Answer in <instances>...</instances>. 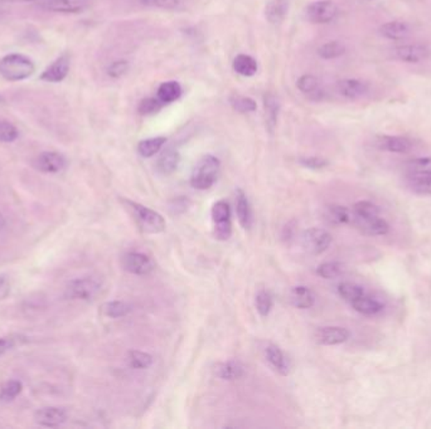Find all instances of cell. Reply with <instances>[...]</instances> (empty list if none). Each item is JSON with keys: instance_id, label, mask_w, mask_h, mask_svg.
<instances>
[{"instance_id": "obj_33", "label": "cell", "mask_w": 431, "mask_h": 429, "mask_svg": "<svg viewBox=\"0 0 431 429\" xmlns=\"http://www.w3.org/2000/svg\"><path fill=\"white\" fill-rule=\"evenodd\" d=\"M229 103L234 110H236L241 114L254 112L257 111V105L255 101L251 97L243 96V94H234L229 96Z\"/></svg>"}, {"instance_id": "obj_36", "label": "cell", "mask_w": 431, "mask_h": 429, "mask_svg": "<svg viewBox=\"0 0 431 429\" xmlns=\"http://www.w3.org/2000/svg\"><path fill=\"white\" fill-rule=\"evenodd\" d=\"M327 218L334 224H347L352 221V212L342 205H330L327 208Z\"/></svg>"}, {"instance_id": "obj_23", "label": "cell", "mask_w": 431, "mask_h": 429, "mask_svg": "<svg viewBox=\"0 0 431 429\" xmlns=\"http://www.w3.org/2000/svg\"><path fill=\"white\" fill-rule=\"evenodd\" d=\"M236 213L237 218L240 224L243 226L245 229H250L252 227V210H251V205H250L249 199L246 194L243 193L241 189H237L236 193Z\"/></svg>"}, {"instance_id": "obj_7", "label": "cell", "mask_w": 431, "mask_h": 429, "mask_svg": "<svg viewBox=\"0 0 431 429\" xmlns=\"http://www.w3.org/2000/svg\"><path fill=\"white\" fill-rule=\"evenodd\" d=\"M332 243V235L319 228H309L302 235V247L309 255H322L330 249Z\"/></svg>"}, {"instance_id": "obj_15", "label": "cell", "mask_w": 431, "mask_h": 429, "mask_svg": "<svg viewBox=\"0 0 431 429\" xmlns=\"http://www.w3.org/2000/svg\"><path fill=\"white\" fill-rule=\"evenodd\" d=\"M395 58L406 63H418L430 56V49L424 44H405L393 49Z\"/></svg>"}, {"instance_id": "obj_34", "label": "cell", "mask_w": 431, "mask_h": 429, "mask_svg": "<svg viewBox=\"0 0 431 429\" xmlns=\"http://www.w3.org/2000/svg\"><path fill=\"white\" fill-rule=\"evenodd\" d=\"M102 312L104 315L111 317V319H119L128 315L131 311V306L122 301H110L102 305Z\"/></svg>"}, {"instance_id": "obj_17", "label": "cell", "mask_w": 431, "mask_h": 429, "mask_svg": "<svg viewBox=\"0 0 431 429\" xmlns=\"http://www.w3.org/2000/svg\"><path fill=\"white\" fill-rule=\"evenodd\" d=\"M376 146L380 150L396 153V154H406L412 149V142L404 136H378L376 140Z\"/></svg>"}, {"instance_id": "obj_43", "label": "cell", "mask_w": 431, "mask_h": 429, "mask_svg": "<svg viewBox=\"0 0 431 429\" xmlns=\"http://www.w3.org/2000/svg\"><path fill=\"white\" fill-rule=\"evenodd\" d=\"M273 309V297L268 291L261 289L259 291L257 295V310L260 315L268 316L270 311Z\"/></svg>"}, {"instance_id": "obj_6", "label": "cell", "mask_w": 431, "mask_h": 429, "mask_svg": "<svg viewBox=\"0 0 431 429\" xmlns=\"http://www.w3.org/2000/svg\"><path fill=\"white\" fill-rule=\"evenodd\" d=\"M212 221L215 224V235L220 241H227L232 233L231 208L227 201H218L212 208Z\"/></svg>"}, {"instance_id": "obj_22", "label": "cell", "mask_w": 431, "mask_h": 429, "mask_svg": "<svg viewBox=\"0 0 431 429\" xmlns=\"http://www.w3.org/2000/svg\"><path fill=\"white\" fill-rule=\"evenodd\" d=\"M179 162H181L179 153L174 149H167L165 151H163V154L159 156V159L156 161V169L161 174H173L179 167Z\"/></svg>"}, {"instance_id": "obj_50", "label": "cell", "mask_w": 431, "mask_h": 429, "mask_svg": "<svg viewBox=\"0 0 431 429\" xmlns=\"http://www.w3.org/2000/svg\"><path fill=\"white\" fill-rule=\"evenodd\" d=\"M4 282H6V278L3 276H0V287L4 285Z\"/></svg>"}, {"instance_id": "obj_12", "label": "cell", "mask_w": 431, "mask_h": 429, "mask_svg": "<svg viewBox=\"0 0 431 429\" xmlns=\"http://www.w3.org/2000/svg\"><path fill=\"white\" fill-rule=\"evenodd\" d=\"M71 68V57L70 54L63 53L52 62L48 66L43 74H41V80L49 83H60L63 80H66Z\"/></svg>"}, {"instance_id": "obj_14", "label": "cell", "mask_w": 431, "mask_h": 429, "mask_svg": "<svg viewBox=\"0 0 431 429\" xmlns=\"http://www.w3.org/2000/svg\"><path fill=\"white\" fill-rule=\"evenodd\" d=\"M41 7L48 12L61 14L82 13L88 6V0H40Z\"/></svg>"}, {"instance_id": "obj_1", "label": "cell", "mask_w": 431, "mask_h": 429, "mask_svg": "<svg viewBox=\"0 0 431 429\" xmlns=\"http://www.w3.org/2000/svg\"><path fill=\"white\" fill-rule=\"evenodd\" d=\"M402 179L412 193L431 195V158L407 161L402 168Z\"/></svg>"}, {"instance_id": "obj_39", "label": "cell", "mask_w": 431, "mask_h": 429, "mask_svg": "<svg viewBox=\"0 0 431 429\" xmlns=\"http://www.w3.org/2000/svg\"><path fill=\"white\" fill-rule=\"evenodd\" d=\"M344 271V266L341 262H325L322 263L317 269L318 275L322 278H336L338 276L342 275Z\"/></svg>"}, {"instance_id": "obj_13", "label": "cell", "mask_w": 431, "mask_h": 429, "mask_svg": "<svg viewBox=\"0 0 431 429\" xmlns=\"http://www.w3.org/2000/svg\"><path fill=\"white\" fill-rule=\"evenodd\" d=\"M34 422L41 427L56 428L67 421V413L60 407H44L35 410L33 416Z\"/></svg>"}, {"instance_id": "obj_16", "label": "cell", "mask_w": 431, "mask_h": 429, "mask_svg": "<svg viewBox=\"0 0 431 429\" xmlns=\"http://www.w3.org/2000/svg\"><path fill=\"white\" fill-rule=\"evenodd\" d=\"M350 331L341 326H327L320 328L316 333V342L320 345H339L350 339Z\"/></svg>"}, {"instance_id": "obj_29", "label": "cell", "mask_w": 431, "mask_h": 429, "mask_svg": "<svg viewBox=\"0 0 431 429\" xmlns=\"http://www.w3.org/2000/svg\"><path fill=\"white\" fill-rule=\"evenodd\" d=\"M181 94H182V86L177 81H168L159 86L156 97L163 105H167L178 100Z\"/></svg>"}, {"instance_id": "obj_42", "label": "cell", "mask_w": 431, "mask_h": 429, "mask_svg": "<svg viewBox=\"0 0 431 429\" xmlns=\"http://www.w3.org/2000/svg\"><path fill=\"white\" fill-rule=\"evenodd\" d=\"M18 137H19V131L12 122L0 120V142H13Z\"/></svg>"}, {"instance_id": "obj_19", "label": "cell", "mask_w": 431, "mask_h": 429, "mask_svg": "<svg viewBox=\"0 0 431 429\" xmlns=\"http://www.w3.org/2000/svg\"><path fill=\"white\" fill-rule=\"evenodd\" d=\"M290 0H270L265 8V17L270 24L283 23L289 13Z\"/></svg>"}, {"instance_id": "obj_11", "label": "cell", "mask_w": 431, "mask_h": 429, "mask_svg": "<svg viewBox=\"0 0 431 429\" xmlns=\"http://www.w3.org/2000/svg\"><path fill=\"white\" fill-rule=\"evenodd\" d=\"M364 235H384L389 233L390 226L381 215L377 217H356L352 214V221Z\"/></svg>"}, {"instance_id": "obj_18", "label": "cell", "mask_w": 431, "mask_h": 429, "mask_svg": "<svg viewBox=\"0 0 431 429\" xmlns=\"http://www.w3.org/2000/svg\"><path fill=\"white\" fill-rule=\"evenodd\" d=\"M370 86L362 80L347 78L339 81L337 83V91L341 96L347 100H358L368 92Z\"/></svg>"}, {"instance_id": "obj_31", "label": "cell", "mask_w": 431, "mask_h": 429, "mask_svg": "<svg viewBox=\"0 0 431 429\" xmlns=\"http://www.w3.org/2000/svg\"><path fill=\"white\" fill-rule=\"evenodd\" d=\"M165 142H167V137L164 136H156V137H150L147 140L140 141L138 144V153L143 158H152L162 150Z\"/></svg>"}, {"instance_id": "obj_40", "label": "cell", "mask_w": 431, "mask_h": 429, "mask_svg": "<svg viewBox=\"0 0 431 429\" xmlns=\"http://www.w3.org/2000/svg\"><path fill=\"white\" fill-rule=\"evenodd\" d=\"M22 389H23V384L19 380H8V382L3 384L1 389H0V396L4 399V402L8 401H13L14 398L21 394Z\"/></svg>"}, {"instance_id": "obj_10", "label": "cell", "mask_w": 431, "mask_h": 429, "mask_svg": "<svg viewBox=\"0 0 431 429\" xmlns=\"http://www.w3.org/2000/svg\"><path fill=\"white\" fill-rule=\"evenodd\" d=\"M67 160L57 151H43L33 161V167L46 174H56L66 168Z\"/></svg>"}, {"instance_id": "obj_44", "label": "cell", "mask_w": 431, "mask_h": 429, "mask_svg": "<svg viewBox=\"0 0 431 429\" xmlns=\"http://www.w3.org/2000/svg\"><path fill=\"white\" fill-rule=\"evenodd\" d=\"M163 108V103L161 101L158 100V97H148V99H144V100L139 103V108L138 111L139 114L142 115H152L158 112L161 108Z\"/></svg>"}, {"instance_id": "obj_2", "label": "cell", "mask_w": 431, "mask_h": 429, "mask_svg": "<svg viewBox=\"0 0 431 429\" xmlns=\"http://www.w3.org/2000/svg\"><path fill=\"white\" fill-rule=\"evenodd\" d=\"M122 203L142 232L148 235H158L164 232L167 223L163 215L158 212L128 199L122 201Z\"/></svg>"}, {"instance_id": "obj_8", "label": "cell", "mask_w": 431, "mask_h": 429, "mask_svg": "<svg viewBox=\"0 0 431 429\" xmlns=\"http://www.w3.org/2000/svg\"><path fill=\"white\" fill-rule=\"evenodd\" d=\"M305 15L310 23L327 24L337 18L338 7L330 0H318L307 7Z\"/></svg>"}, {"instance_id": "obj_35", "label": "cell", "mask_w": 431, "mask_h": 429, "mask_svg": "<svg viewBox=\"0 0 431 429\" xmlns=\"http://www.w3.org/2000/svg\"><path fill=\"white\" fill-rule=\"evenodd\" d=\"M143 6L150 8H158L163 10H182L186 7L187 0H140Z\"/></svg>"}, {"instance_id": "obj_37", "label": "cell", "mask_w": 431, "mask_h": 429, "mask_svg": "<svg viewBox=\"0 0 431 429\" xmlns=\"http://www.w3.org/2000/svg\"><path fill=\"white\" fill-rule=\"evenodd\" d=\"M129 364L134 369H148L149 367L153 364V358L149 355L148 353L131 350L129 351Z\"/></svg>"}, {"instance_id": "obj_20", "label": "cell", "mask_w": 431, "mask_h": 429, "mask_svg": "<svg viewBox=\"0 0 431 429\" xmlns=\"http://www.w3.org/2000/svg\"><path fill=\"white\" fill-rule=\"evenodd\" d=\"M265 355H266V359H268L270 365L280 376H285L289 374V362L279 346L274 345V344H270L265 350Z\"/></svg>"}, {"instance_id": "obj_25", "label": "cell", "mask_w": 431, "mask_h": 429, "mask_svg": "<svg viewBox=\"0 0 431 429\" xmlns=\"http://www.w3.org/2000/svg\"><path fill=\"white\" fill-rule=\"evenodd\" d=\"M350 305L357 312L366 316L377 315L378 312H381L384 310V305L381 302L377 301L373 297L366 295V294L358 297L357 300L350 302Z\"/></svg>"}, {"instance_id": "obj_48", "label": "cell", "mask_w": 431, "mask_h": 429, "mask_svg": "<svg viewBox=\"0 0 431 429\" xmlns=\"http://www.w3.org/2000/svg\"><path fill=\"white\" fill-rule=\"evenodd\" d=\"M9 3H32V1H40V0H3Z\"/></svg>"}, {"instance_id": "obj_38", "label": "cell", "mask_w": 431, "mask_h": 429, "mask_svg": "<svg viewBox=\"0 0 431 429\" xmlns=\"http://www.w3.org/2000/svg\"><path fill=\"white\" fill-rule=\"evenodd\" d=\"M338 294L347 302H353L357 300L358 297L364 295V291L361 286L350 282H343L338 286Z\"/></svg>"}, {"instance_id": "obj_51", "label": "cell", "mask_w": 431, "mask_h": 429, "mask_svg": "<svg viewBox=\"0 0 431 429\" xmlns=\"http://www.w3.org/2000/svg\"><path fill=\"white\" fill-rule=\"evenodd\" d=\"M1 402H4V399H3V398H1V396H0V403Z\"/></svg>"}, {"instance_id": "obj_26", "label": "cell", "mask_w": 431, "mask_h": 429, "mask_svg": "<svg viewBox=\"0 0 431 429\" xmlns=\"http://www.w3.org/2000/svg\"><path fill=\"white\" fill-rule=\"evenodd\" d=\"M297 86L303 94H308L313 100L323 99V90L320 87V83L317 77L311 74H303L302 77H299Z\"/></svg>"}, {"instance_id": "obj_9", "label": "cell", "mask_w": 431, "mask_h": 429, "mask_svg": "<svg viewBox=\"0 0 431 429\" xmlns=\"http://www.w3.org/2000/svg\"><path fill=\"white\" fill-rule=\"evenodd\" d=\"M122 267L129 274L136 276H147L152 274L155 269L153 260L140 252H128L122 255Z\"/></svg>"}, {"instance_id": "obj_30", "label": "cell", "mask_w": 431, "mask_h": 429, "mask_svg": "<svg viewBox=\"0 0 431 429\" xmlns=\"http://www.w3.org/2000/svg\"><path fill=\"white\" fill-rule=\"evenodd\" d=\"M257 62L249 54H238L234 60V69L243 77H252L257 72Z\"/></svg>"}, {"instance_id": "obj_28", "label": "cell", "mask_w": 431, "mask_h": 429, "mask_svg": "<svg viewBox=\"0 0 431 429\" xmlns=\"http://www.w3.org/2000/svg\"><path fill=\"white\" fill-rule=\"evenodd\" d=\"M290 301L298 309L305 310L309 309V308L314 305L316 297H314V294L308 287L297 286V287L291 289V292H290Z\"/></svg>"}, {"instance_id": "obj_4", "label": "cell", "mask_w": 431, "mask_h": 429, "mask_svg": "<svg viewBox=\"0 0 431 429\" xmlns=\"http://www.w3.org/2000/svg\"><path fill=\"white\" fill-rule=\"evenodd\" d=\"M221 162L213 155H204L195 164L190 176V185L197 190H207L211 188L220 173Z\"/></svg>"}, {"instance_id": "obj_46", "label": "cell", "mask_w": 431, "mask_h": 429, "mask_svg": "<svg viewBox=\"0 0 431 429\" xmlns=\"http://www.w3.org/2000/svg\"><path fill=\"white\" fill-rule=\"evenodd\" d=\"M302 165H304L305 168L309 169H323L328 165V161L323 159V158H317V156H309V158H303L300 159Z\"/></svg>"}, {"instance_id": "obj_32", "label": "cell", "mask_w": 431, "mask_h": 429, "mask_svg": "<svg viewBox=\"0 0 431 429\" xmlns=\"http://www.w3.org/2000/svg\"><path fill=\"white\" fill-rule=\"evenodd\" d=\"M345 53V46L342 42L332 40L324 43L323 46L318 48V56L323 60H334Z\"/></svg>"}, {"instance_id": "obj_21", "label": "cell", "mask_w": 431, "mask_h": 429, "mask_svg": "<svg viewBox=\"0 0 431 429\" xmlns=\"http://www.w3.org/2000/svg\"><path fill=\"white\" fill-rule=\"evenodd\" d=\"M380 34L386 40H406L410 35V27L405 22H389L380 27Z\"/></svg>"}, {"instance_id": "obj_3", "label": "cell", "mask_w": 431, "mask_h": 429, "mask_svg": "<svg viewBox=\"0 0 431 429\" xmlns=\"http://www.w3.org/2000/svg\"><path fill=\"white\" fill-rule=\"evenodd\" d=\"M34 72L33 60L24 54H7L0 60V76L9 82L27 80Z\"/></svg>"}, {"instance_id": "obj_41", "label": "cell", "mask_w": 431, "mask_h": 429, "mask_svg": "<svg viewBox=\"0 0 431 429\" xmlns=\"http://www.w3.org/2000/svg\"><path fill=\"white\" fill-rule=\"evenodd\" d=\"M352 214L356 217H377L380 215V208L376 204L371 203V201H358L353 205Z\"/></svg>"}, {"instance_id": "obj_5", "label": "cell", "mask_w": 431, "mask_h": 429, "mask_svg": "<svg viewBox=\"0 0 431 429\" xmlns=\"http://www.w3.org/2000/svg\"><path fill=\"white\" fill-rule=\"evenodd\" d=\"M101 289V282L95 277H81L67 283L65 296L70 300L91 301Z\"/></svg>"}, {"instance_id": "obj_49", "label": "cell", "mask_w": 431, "mask_h": 429, "mask_svg": "<svg viewBox=\"0 0 431 429\" xmlns=\"http://www.w3.org/2000/svg\"><path fill=\"white\" fill-rule=\"evenodd\" d=\"M6 224H7V221H6L4 215L0 213V229L4 228V227H6Z\"/></svg>"}, {"instance_id": "obj_24", "label": "cell", "mask_w": 431, "mask_h": 429, "mask_svg": "<svg viewBox=\"0 0 431 429\" xmlns=\"http://www.w3.org/2000/svg\"><path fill=\"white\" fill-rule=\"evenodd\" d=\"M215 371L216 376L222 380H237L245 374L243 365L235 360L217 364Z\"/></svg>"}, {"instance_id": "obj_47", "label": "cell", "mask_w": 431, "mask_h": 429, "mask_svg": "<svg viewBox=\"0 0 431 429\" xmlns=\"http://www.w3.org/2000/svg\"><path fill=\"white\" fill-rule=\"evenodd\" d=\"M15 345H17V339L13 336L0 337V356L4 355L7 351L13 349Z\"/></svg>"}, {"instance_id": "obj_45", "label": "cell", "mask_w": 431, "mask_h": 429, "mask_svg": "<svg viewBox=\"0 0 431 429\" xmlns=\"http://www.w3.org/2000/svg\"><path fill=\"white\" fill-rule=\"evenodd\" d=\"M129 62L125 60H115L108 67V74L111 78H120L128 74Z\"/></svg>"}, {"instance_id": "obj_27", "label": "cell", "mask_w": 431, "mask_h": 429, "mask_svg": "<svg viewBox=\"0 0 431 429\" xmlns=\"http://www.w3.org/2000/svg\"><path fill=\"white\" fill-rule=\"evenodd\" d=\"M263 108H265L266 126L269 128L270 133H273L274 128L277 126V116H279V111H280V103H279V100H277L275 94H265V97H263Z\"/></svg>"}]
</instances>
